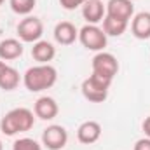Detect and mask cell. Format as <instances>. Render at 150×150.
<instances>
[{"label": "cell", "mask_w": 150, "mask_h": 150, "mask_svg": "<svg viewBox=\"0 0 150 150\" xmlns=\"http://www.w3.org/2000/svg\"><path fill=\"white\" fill-rule=\"evenodd\" d=\"M33 126H35V113L25 107L9 110L0 120V131L5 136H16L19 133H26Z\"/></svg>", "instance_id": "1"}, {"label": "cell", "mask_w": 150, "mask_h": 150, "mask_svg": "<svg viewBox=\"0 0 150 150\" xmlns=\"http://www.w3.org/2000/svg\"><path fill=\"white\" fill-rule=\"evenodd\" d=\"M58 80V72L52 65H35L30 67L23 75V84L30 93H40L51 89Z\"/></svg>", "instance_id": "2"}, {"label": "cell", "mask_w": 150, "mask_h": 150, "mask_svg": "<svg viewBox=\"0 0 150 150\" xmlns=\"http://www.w3.org/2000/svg\"><path fill=\"white\" fill-rule=\"evenodd\" d=\"M112 82L113 80L107 79V77H101L98 74H91L87 79H84V82L80 86L82 96L91 103H103L108 98V91H110Z\"/></svg>", "instance_id": "3"}, {"label": "cell", "mask_w": 150, "mask_h": 150, "mask_svg": "<svg viewBox=\"0 0 150 150\" xmlns=\"http://www.w3.org/2000/svg\"><path fill=\"white\" fill-rule=\"evenodd\" d=\"M79 40L80 44L87 49V51H94V52H101L107 47L108 37L103 32V28H100L98 25H84L79 30Z\"/></svg>", "instance_id": "4"}, {"label": "cell", "mask_w": 150, "mask_h": 150, "mask_svg": "<svg viewBox=\"0 0 150 150\" xmlns=\"http://www.w3.org/2000/svg\"><path fill=\"white\" fill-rule=\"evenodd\" d=\"M18 37L21 42L26 44H35L38 40H42L44 35V23L38 19L37 16H25V19L19 21L18 25Z\"/></svg>", "instance_id": "5"}, {"label": "cell", "mask_w": 150, "mask_h": 150, "mask_svg": "<svg viewBox=\"0 0 150 150\" xmlns=\"http://www.w3.org/2000/svg\"><path fill=\"white\" fill-rule=\"evenodd\" d=\"M91 68H93V74H98L101 77H107V79L113 80L117 72H119V61L112 52L101 51V52H96V56L93 58Z\"/></svg>", "instance_id": "6"}, {"label": "cell", "mask_w": 150, "mask_h": 150, "mask_svg": "<svg viewBox=\"0 0 150 150\" xmlns=\"http://www.w3.org/2000/svg\"><path fill=\"white\" fill-rule=\"evenodd\" d=\"M68 143V131L59 124H51L42 131V145L47 150H61Z\"/></svg>", "instance_id": "7"}, {"label": "cell", "mask_w": 150, "mask_h": 150, "mask_svg": "<svg viewBox=\"0 0 150 150\" xmlns=\"http://www.w3.org/2000/svg\"><path fill=\"white\" fill-rule=\"evenodd\" d=\"M101 124L96 120H86L77 129V140L82 145H93L101 138Z\"/></svg>", "instance_id": "8"}, {"label": "cell", "mask_w": 150, "mask_h": 150, "mask_svg": "<svg viewBox=\"0 0 150 150\" xmlns=\"http://www.w3.org/2000/svg\"><path fill=\"white\" fill-rule=\"evenodd\" d=\"M33 113H35V117L42 119V120H52V119L58 117L59 107H58V103H56L54 98H51V96H40L35 101V105H33Z\"/></svg>", "instance_id": "9"}, {"label": "cell", "mask_w": 150, "mask_h": 150, "mask_svg": "<svg viewBox=\"0 0 150 150\" xmlns=\"http://www.w3.org/2000/svg\"><path fill=\"white\" fill-rule=\"evenodd\" d=\"M107 7V16H112L117 19L129 21L134 16V4L131 0H108Z\"/></svg>", "instance_id": "10"}, {"label": "cell", "mask_w": 150, "mask_h": 150, "mask_svg": "<svg viewBox=\"0 0 150 150\" xmlns=\"http://www.w3.org/2000/svg\"><path fill=\"white\" fill-rule=\"evenodd\" d=\"M107 16V7L101 0H87L82 5V18L87 21V25H98Z\"/></svg>", "instance_id": "11"}, {"label": "cell", "mask_w": 150, "mask_h": 150, "mask_svg": "<svg viewBox=\"0 0 150 150\" xmlns=\"http://www.w3.org/2000/svg\"><path fill=\"white\" fill-rule=\"evenodd\" d=\"M54 40L59 44V45H72L75 40L79 38V30L74 23L70 21H61L54 26Z\"/></svg>", "instance_id": "12"}, {"label": "cell", "mask_w": 150, "mask_h": 150, "mask_svg": "<svg viewBox=\"0 0 150 150\" xmlns=\"http://www.w3.org/2000/svg\"><path fill=\"white\" fill-rule=\"evenodd\" d=\"M23 52H25V47L19 38H4L0 42V59L2 61H14L21 58Z\"/></svg>", "instance_id": "13"}, {"label": "cell", "mask_w": 150, "mask_h": 150, "mask_svg": "<svg viewBox=\"0 0 150 150\" xmlns=\"http://www.w3.org/2000/svg\"><path fill=\"white\" fill-rule=\"evenodd\" d=\"M131 33L138 40L150 38V12L143 11L133 16L131 19Z\"/></svg>", "instance_id": "14"}, {"label": "cell", "mask_w": 150, "mask_h": 150, "mask_svg": "<svg viewBox=\"0 0 150 150\" xmlns=\"http://www.w3.org/2000/svg\"><path fill=\"white\" fill-rule=\"evenodd\" d=\"M54 56H56V47L47 40H38L32 47V58L38 65H47L49 61L54 59Z\"/></svg>", "instance_id": "15"}, {"label": "cell", "mask_w": 150, "mask_h": 150, "mask_svg": "<svg viewBox=\"0 0 150 150\" xmlns=\"http://www.w3.org/2000/svg\"><path fill=\"white\" fill-rule=\"evenodd\" d=\"M101 23H103V32L107 33V37H122L129 26V21L117 19L112 16H105Z\"/></svg>", "instance_id": "16"}, {"label": "cell", "mask_w": 150, "mask_h": 150, "mask_svg": "<svg viewBox=\"0 0 150 150\" xmlns=\"http://www.w3.org/2000/svg\"><path fill=\"white\" fill-rule=\"evenodd\" d=\"M19 80H21L19 72L16 68H12V67L7 65L5 70L0 75V89H4V91H14L19 86Z\"/></svg>", "instance_id": "17"}, {"label": "cell", "mask_w": 150, "mask_h": 150, "mask_svg": "<svg viewBox=\"0 0 150 150\" xmlns=\"http://www.w3.org/2000/svg\"><path fill=\"white\" fill-rule=\"evenodd\" d=\"M9 5L18 16H30L37 5V0H9Z\"/></svg>", "instance_id": "18"}, {"label": "cell", "mask_w": 150, "mask_h": 150, "mask_svg": "<svg viewBox=\"0 0 150 150\" xmlns=\"http://www.w3.org/2000/svg\"><path fill=\"white\" fill-rule=\"evenodd\" d=\"M12 150H42V145L37 140L25 136V138H19L12 143Z\"/></svg>", "instance_id": "19"}, {"label": "cell", "mask_w": 150, "mask_h": 150, "mask_svg": "<svg viewBox=\"0 0 150 150\" xmlns=\"http://www.w3.org/2000/svg\"><path fill=\"white\" fill-rule=\"evenodd\" d=\"M87 0H59V5L67 11H75L79 7H82Z\"/></svg>", "instance_id": "20"}, {"label": "cell", "mask_w": 150, "mask_h": 150, "mask_svg": "<svg viewBox=\"0 0 150 150\" xmlns=\"http://www.w3.org/2000/svg\"><path fill=\"white\" fill-rule=\"evenodd\" d=\"M133 150H150V138H140L136 143H134V147Z\"/></svg>", "instance_id": "21"}, {"label": "cell", "mask_w": 150, "mask_h": 150, "mask_svg": "<svg viewBox=\"0 0 150 150\" xmlns=\"http://www.w3.org/2000/svg\"><path fill=\"white\" fill-rule=\"evenodd\" d=\"M142 129H143L145 136L150 138V115L149 117H145V120H143V124H142Z\"/></svg>", "instance_id": "22"}, {"label": "cell", "mask_w": 150, "mask_h": 150, "mask_svg": "<svg viewBox=\"0 0 150 150\" xmlns=\"http://www.w3.org/2000/svg\"><path fill=\"white\" fill-rule=\"evenodd\" d=\"M5 67H7V63L0 59V75H2V72H4V70H5Z\"/></svg>", "instance_id": "23"}, {"label": "cell", "mask_w": 150, "mask_h": 150, "mask_svg": "<svg viewBox=\"0 0 150 150\" xmlns=\"http://www.w3.org/2000/svg\"><path fill=\"white\" fill-rule=\"evenodd\" d=\"M0 150H4V145H2V140H0Z\"/></svg>", "instance_id": "24"}, {"label": "cell", "mask_w": 150, "mask_h": 150, "mask_svg": "<svg viewBox=\"0 0 150 150\" xmlns=\"http://www.w3.org/2000/svg\"><path fill=\"white\" fill-rule=\"evenodd\" d=\"M4 2H5V0H0V5H2V4H4Z\"/></svg>", "instance_id": "25"}]
</instances>
